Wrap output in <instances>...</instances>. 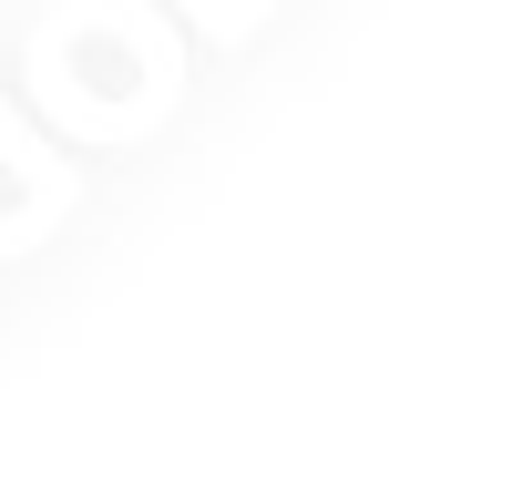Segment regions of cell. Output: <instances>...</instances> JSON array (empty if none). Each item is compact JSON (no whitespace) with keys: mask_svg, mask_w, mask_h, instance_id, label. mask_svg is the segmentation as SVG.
<instances>
[]
</instances>
